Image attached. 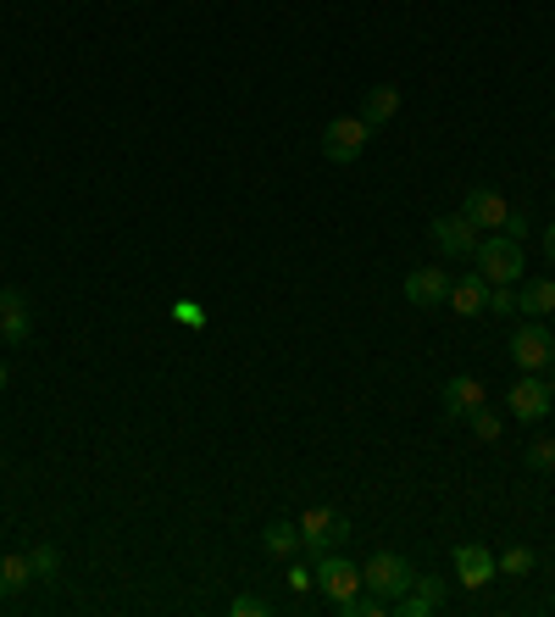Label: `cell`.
Returning a JSON list of instances; mask_svg holds the SVG:
<instances>
[{"instance_id": "obj_1", "label": "cell", "mask_w": 555, "mask_h": 617, "mask_svg": "<svg viewBox=\"0 0 555 617\" xmlns=\"http://www.w3.org/2000/svg\"><path fill=\"white\" fill-rule=\"evenodd\" d=\"M350 517L344 512H333V506H312V512H301V551H312V557H328V551H339V546H350Z\"/></svg>"}, {"instance_id": "obj_2", "label": "cell", "mask_w": 555, "mask_h": 617, "mask_svg": "<svg viewBox=\"0 0 555 617\" xmlns=\"http://www.w3.org/2000/svg\"><path fill=\"white\" fill-rule=\"evenodd\" d=\"M473 261H478V273H484L489 284H517V279H522V239H511V234L495 228L489 239H478Z\"/></svg>"}, {"instance_id": "obj_3", "label": "cell", "mask_w": 555, "mask_h": 617, "mask_svg": "<svg viewBox=\"0 0 555 617\" xmlns=\"http://www.w3.org/2000/svg\"><path fill=\"white\" fill-rule=\"evenodd\" d=\"M411 562L400 557V551H373V557H366V568H361V584L366 590H373L378 601H400L406 590H411Z\"/></svg>"}, {"instance_id": "obj_4", "label": "cell", "mask_w": 555, "mask_h": 617, "mask_svg": "<svg viewBox=\"0 0 555 617\" xmlns=\"http://www.w3.org/2000/svg\"><path fill=\"white\" fill-rule=\"evenodd\" d=\"M511 362L522 368V373H544L550 362H555V339H550V328L544 323H522L517 334H511Z\"/></svg>"}, {"instance_id": "obj_5", "label": "cell", "mask_w": 555, "mask_h": 617, "mask_svg": "<svg viewBox=\"0 0 555 617\" xmlns=\"http://www.w3.org/2000/svg\"><path fill=\"white\" fill-rule=\"evenodd\" d=\"M366 139H373V128H366L361 117H333V123L322 128V156L339 161V167H350V161L366 150Z\"/></svg>"}, {"instance_id": "obj_6", "label": "cell", "mask_w": 555, "mask_h": 617, "mask_svg": "<svg viewBox=\"0 0 555 617\" xmlns=\"http://www.w3.org/2000/svg\"><path fill=\"white\" fill-rule=\"evenodd\" d=\"M506 406H511V417H517V423H539V417L555 406V395H550L544 373H522V379L506 390Z\"/></svg>"}, {"instance_id": "obj_7", "label": "cell", "mask_w": 555, "mask_h": 617, "mask_svg": "<svg viewBox=\"0 0 555 617\" xmlns=\"http://www.w3.org/2000/svg\"><path fill=\"white\" fill-rule=\"evenodd\" d=\"M312 579L322 584V595H328V601H344V595H355V590H361V568H355L350 557H339V551L312 557Z\"/></svg>"}, {"instance_id": "obj_8", "label": "cell", "mask_w": 555, "mask_h": 617, "mask_svg": "<svg viewBox=\"0 0 555 617\" xmlns=\"http://www.w3.org/2000/svg\"><path fill=\"white\" fill-rule=\"evenodd\" d=\"M439 401H444V417H450V423H467L478 406H489V390H484V379H473V373H455V379H444Z\"/></svg>"}, {"instance_id": "obj_9", "label": "cell", "mask_w": 555, "mask_h": 617, "mask_svg": "<svg viewBox=\"0 0 555 617\" xmlns=\"http://www.w3.org/2000/svg\"><path fill=\"white\" fill-rule=\"evenodd\" d=\"M428 234H433L439 256H450V261H461V256H473V250H478V228H473L467 217H461V212H455V217H433V228H428Z\"/></svg>"}, {"instance_id": "obj_10", "label": "cell", "mask_w": 555, "mask_h": 617, "mask_svg": "<svg viewBox=\"0 0 555 617\" xmlns=\"http://www.w3.org/2000/svg\"><path fill=\"white\" fill-rule=\"evenodd\" d=\"M455 579L467 584V590H484L489 579H500V568H495V551H489V546H478V540L455 546Z\"/></svg>"}, {"instance_id": "obj_11", "label": "cell", "mask_w": 555, "mask_h": 617, "mask_svg": "<svg viewBox=\"0 0 555 617\" xmlns=\"http://www.w3.org/2000/svg\"><path fill=\"white\" fill-rule=\"evenodd\" d=\"M400 290H406L411 306L433 312V306H444V295H450V273H444V268H411Z\"/></svg>"}, {"instance_id": "obj_12", "label": "cell", "mask_w": 555, "mask_h": 617, "mask_svg": "<svg viewBox=\"0 0 555 617\" xmlns=\"http://www.w3.org/2000/svg\"><path fill=\"white\" fill-rule=\"evenodd\" d=\"M444 595H450V584H444L439 573H417V579H411V590H406L395 606H400V617H428V612H439V606H444Z\"/></svg>"}, {"instance_id": "obj_13", "label": "cell", "mask_w": 555, "mask_h": 617, "mask_svg": "<svg viewBox=\"0 0 555 617\" xmlns=\"http://www.w3.org/2000/svg\"><path fill=\"white\" fill-rule=\"evenodd\" d=\"M444 306H455V317H484V312H489V279H484V273H461V279H450Z\"/></svg>"}, {"instance_id": "obj_14", "label": "cell", "mask_w": 555, "mask_h": 617, "mask_svg": "<svg viewBox=\"0 0 555 617\" xmlns=\"http://www.w3.org/2000/svg\"><path fill=\"white\" fill-rule=\"evenodd\" d=\"M0 334H7L12 345H29L34 334V306L23 290H0Z\"/></svg>"}, {"instance_id": "obj_15", "label": "cell", "mask_w": 555, "mask_h": 617, "mask_svg": "<svg viewBox=\"0 0 555 617\" xmlns=\"http://www.w3.org/2000/svg\"><path fill=\"white\" fill-rule=\"evenodd\" d=\"M506 195L500 190H467V201H461V217H467L473 228H500L506 223Z\"/></svg>"}, {"instance_id": "obj_16", "label": "cell", "mask_w": 555, "mask_h": 617, "mask_svg": "<svg viewBox=\"0 0 555 617\" xmlns=\"http://www.w3.org/2000/svg\"><path fill=\"white\" fill-rule=\"evenodd\" d=\"M395 112H400V90H395V83H373V90L361 96V112H355V117H361L366 128H384Z\"/></svg>"}, {"instance_id": "obj_17", "label": "cell", "mask_w": 555, "mask_h": 617, "mask_svg": "<svg viewBox=\"0 0 555 617\" xmlns=\"http://www.w3.org/2000/svg\"><path fill=\"white\" fill-rule=\"evenodd\" d=\"M261 551L278 557V562H290V557L301 551V523H284V517L267 523V528H261Z\"/></svg>"}, {"instance_id": "obj_18", "label": "cell", "mask_w": 555, "mask_h": 617, "mask_svg": "<svg viewBox=\"0 0 555 617\" xmlns=\"http://www.w3.org/2000/svg\"><path fill=\"white\" fill-rule=\"evenodd\" d=\"M517 312H522V317L555 312V284H550V279H528V284L517 290Z\"/></svg>"}, {"instance_id": "obj_19", "label": "cell", "mask_w": 555, "mask_h": 617, "mask_svg": "<svg viewBox=\"0 0 555 617\" xmlns=\"http://www.w3.org/2000/svg\"><path fill=\"white\" fill-rule=\"evenodd\" d=\"M29 584H34L29 557H0V595H18V590H29Z\"/></svg>"}, {"instance_id": "obj_20", "label": "cell", "mask_w": 555, "mask_h": 617, "mask_svg": "<svg viewBox=\"0 0 555 617\" xmlns=\"http://www.w3.org/2000/svg\"><path fill=\"white\" fill-rule=\"evenodd\" d=\"M533 562H539V557H533L528 546H506V551L495 557V568H500L506 579H528V573H533Z\"/></svg>"}, {"instance_id": "obj_21", "label": "cell", "mask_w": 555, "mask_h": 617, "mask_svg": "<svg viewBox=\"0 0 555 617\" xmlns=\"http://www.w3.org/2000/svg\"><path fill=\"white\" fill-rule=\"evenodd\" d=\"M29 568H34V579H39V584H56V573H61V551H56V546H34V551H29Z\"/></svg>"}, {"instance_id": "obj_22", "label": "cell", "mask_w": 555, "mask_h": 617, "mask_svg": "<svg viewBox=\"0 0 555 617\" xmlns=\"http://www.w3.org/2000/svg\"><path fill=\"white\" fill-rule=\"evenodd\" d=\"M522 462H528L533 473H550V468H555V434H550V439H533V446L522 451Z\"/></svg>"}, {"instance_id": "obj_23", "label": "cell", "mask_w": 555, "mask_h": 617, "mask_svg": "<svg viewBox=\"0 0 555 617\" xmlns=\"http://www.w3.org/2000/svg\"><path fill=\"white\" fill-rule=\"evenodd\" d=\"M467 423H473V434L484 439V446H495V439H500V412H489V406H478V412H473Z\"/></svg>"}, {"instance_id": "obj_24", "label": "cell", "mask_w": 555, "mask_h": 617, "mask_svg": "<svg viewBox=\"0 0 555 617\" xmlns=\"http://www.w3.org/2000/svg\"><path fill=\"white\" fill-rule=\"evenodd\" d=\"M489 312H500V317L517 312V290L511 284H489Z\"/></svg>"}, {"instance_id": "obj_25", "label": "cell", "mask_w": 555, "mask_h": 617, "mask_svg": "<svg viewBox=\"0 0 555 617\" xmlns=\"http://www.w3.org/2000/svg\"><path fill=\"white\" fill-rule=\"evenodd\" d=\"M228 612H234V617H267L272 606H267L261 595H234V606H228Z\"/></svg>"}, {"instance_id": "obj_26", "label": "cell", "mask_w": 555, "mask_h": 617, "mask_svg": "<svg viewBox=\"0 0 555 617\" xmlns=\"http://www.w3.org/2000/svg\"><path fill=\"white\" fill-rule=\"evenodd\" d=\"M528 228H533V217H528V212H506V223H500V234H511V239H522Z\"/></svg>"}, {"instance_id": "obj_27", "label": "cell", "mask_w": 555, "mask_h": 617, "mask_svg": "<svg viewBox=\"0 0 555 617\" xmlns=\"http://www.w3.org/2000/svg\"><path fill=\"white\" fill-rule=\"evenodd\" d=\"M172 317H178V323H190V328H201V323H206V312H201L195 301H178V306H172Z\"/></svg>"}, {"instance_id": "obj_28", "label": "cell", "mask_w": 555, "mask_h": 617, "mask_svg": "<svg viewBox=\"0 0 555 617\" xmlns=\"http://www.w3.org/2000/svg\"><path fill=\"white\" fill-rule=\"evenodd\" d=\"M312 584H317V579H312V568L290 557V590H312Z\"/></svg>"}, {"instance_id": "obj_29", "label": "cell", "mask_w": 555, "mask_h": 617, "mask_svg": "<svg viewBox=\"0 0 555 617\" xmlns=\"http://www.w3.org/2000/svg\"><path fill=\"white\" fill-rule=\"evenodd\" d=\"M544 256L555 261V223H544Z\"/></svg>"}, {"instance_id": "obj_30", "label": "cell", "mask_w": 555, "mask_h": 617, "mask_svg": "<svg viewBox=\"0 0 555 617\" xmlns=\"http://www.w3.org/2000/svg\"><path fill=\"white\" fill-rule=\"evenodd\" d=\"M7 384H12V362H7V357H0V390H7Z\"/></svg>"}, {"instance_id": "obj_31", "label": "cell", "mask_w": 555, "mask_h": 617, "mask_svg": "<svg viewBox=\"0 0 555 617\" xmlns=\"http://www.w3.org/2000/svg\"><path fill=\"white\" fill-rule=\"evenodd\" d=\"M544 384H550V395H555V362H550V368H544Z\"/></svg>"}, {"instance_id": "obj_32", "label": "cell", "mask_w": 555, "mask_h": 617, "mask_svg": "<svg viewBox=\"0 0 555 617\" xmlns=\"http://www.w3.org/2000/svg\"><path fill=\"white\" fill-rule=\"evenodd\" d=\"M550 339H555V323H550Z\"/></svg>"}]
</instances>
